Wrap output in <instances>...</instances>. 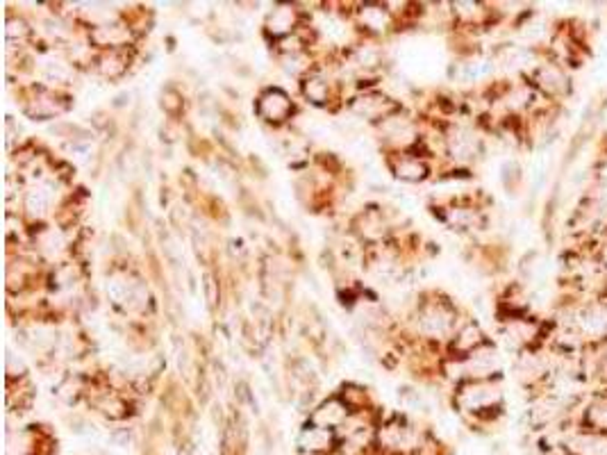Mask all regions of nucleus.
I'll use <instances>...</instances> for the list:
<instances>
[{
	"instance_id": "nucleus-1",
	"label": "nucleus",
	"mask_w": 607,
	"mask_h": 455,
	"mask_svg": "<svg viewBox=\"0 0 607 455\" xmlns=\"http://www.w3.org/2000/svg\"><path fill=\"white\" fill-rule=\"evenodd\" d=\"M289 112V101L280 91H271L269 96L262 98V114L271 121H280L285 114Z\"/></svg>"
},
{
	"instance_id": "nucleus-2",
	"label": "nucleus",
	"mask_w": 607,
	"mask_h": 455,
	"mask_svg": "<svg viewBox=\"0 0 607 455\" xmlns=\"http://www.w3.org/2000/svg\"><path fill=\"white\" fill-rule=\"evenodd\" d=\"M423 166L419 162H403L398 166V176L400 178H407V180H416V178H423Z\"/></svg>"
},
{
	"instance_id": "nucleus-3",
	"label": "nucleus",
	"mask_w": 607,
	"mask_h": 455,
	"mask_svg": "<svg viewBox=\"0 0 607 455\" xmlns=\"http://www.w3.org/2000/svg\"><path fill=\"white\" fill-rule=\"evenodd\" d=\"M307 94L312 96V98H316V103H321L323 98H325V89H323V85H318V82H314V85H309V87H307Z\"/></svg>"
}]
</instances>
